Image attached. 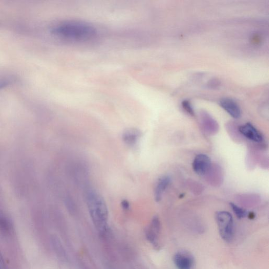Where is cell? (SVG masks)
I'll return each instance as SVG.
<instances>
[{
    "label": "cell",
    "instance_id": "6da1fadb",
    "mask_svg": "<svg viewBox=\"0 0 269 269\" xmlns=\"http://www.w3.org/2000/svg\"><path fill=\"white\" fill-rule=\"evenodd\" d=\"M52 33L63 39L76 42H84L94 39L96 29L84 22L69 21L62 22L52 30Z\"/></svg>",
    "mask_w": 269,
    "mask_h": 269
},
{
    "label": "cell",
    "instance_id": "7a4b0ae2",
    "mask_svg": "<svg viewBox=\"0 0 269 269\" xmlns=\"http://www.w3.org/2000/svg\"><path fill=\"white\" fill-rule=\"evenodd\" d=\"M86 204L97 230L102 235L107 234L109 230L108 212L103 198L94 190L89 191L86 195Z\"/></svg>",
    "mask_w": 269,
    "mask_h": 269
},
{
    "label": "cell",
    "instance_id": "3957f363",
    "mask_svg": "<svg viewBox=\"0 0 269 269\" xmlns=\"http://www.w3.org/2000/svg\"><path fill=\"white\" fill-rule=\"evenodd\" d=\"M216 220L220 237L224 241L230 242L234 237L233 216L227 212H218L216 214Z\"/></svg>",
    "mask_w": 269,
    "mask_h": 269
},
{
    "label": "cell",
    "instance_id": "277c9868",
    "mask_svg": "<svg viewBox=\"0 0 269 269\" xmlns=\"http://www.w3.org/2000/svg\"><path fill=\"white\" fill-rule=\"evenodd\" d=\"M161 230L160 220L158 216H155L146 231V237L156 250H159L161 247L160 242Z\"/></svg>",
    "mask_w": 269,
    "mask_h": 269
},
{
    "label": "cell",
    "instance_id": "5b68a950",
    "mask_svg": "<svg viewBox=\"0 0 269 269\" xmlns=\"http://www.w3.org/2000/svg\"><path fill=\"white\" fill-rule=\"evenodd\" d=\"M174 262L178 269H193L195 260L193 256L189 252L181 251L175 255Z\"/></svg>",
    "mask_w": 269,
    "mask_h": 269
},
{
    "label": "cell",
    "instance_id": "8992f818",
    "mask_svg": "<svg viewBox=\"0 0 269 269\" xmlns=\"http://www.w3.org/2000/svg\"><path fill=\"white\" fill-rule=\"evenodd\" d=\"M211 167V160L205 154H199L195 158L193 168L194 171L198 175L203 176L206 174Z\"/></svg>",
    "mask_w": 269,
    "mask_h": 269
},
{
    "label": "cell",
    "instance_id": "52a82bcc",
    "mask_svg": "<svg viewBox=\"0 0 269 269\" xmlns=\"http://www.w3.org/2000/svg\"><path fill=\"white\" fill-rule=\"evenodd\" d=\"M240 133L249 140L260 143L263 141V137L260 131L251 123H248L239 127Z\"/></svg>",
    "mask_w": 269,
    "mask_h": 269
},
{
    "label": "cell",
    "instance_id": "ba28073f",
    "mask_svg": "<svg viewBox=\"0 0 269 269\" xmlns=\"http://www.w3.org/2000/svg\"><path fill=\"white\" fill-rule=\"evenodd\" d=\"M219 103L221 107L233 118L238 119L241 117V109L239 105L233 99L223 98L220 101Z\"/></svg>",
    "mask_w": 269,
    "mask_h": 269
},
{
    "label": "cell",
    "instance_id": "9c48e42d",
    "mask_svg": "<svg viewBox=\"0 0 269 269\" xmlns=\"http://www.w3.org/2000/svg\"><path fill=\"white\" fill-rule=\"evenodd\" d=\"M142 136V132L137 128H128L123 133L122 139L127 145H136Z\"/></svg>",
    "mask_w": 269,
    "mask_h": 269
},
{
    "label": "cell",
    "instance_id": "30bf717a",
    "mask_svg": "<svg viewBox=\"0 0 269 269\" xmlns=\"http://www.w3.org/2000/svg\"><path fill=\"white\" fill-rule=\"evenodd\" d=\"M170 182V178L167 176H163L159 179L155 189V199L157 202H159L161 200Z\"/></svg>",
    "mask_w": 269,
    "mask_h": 269
},
{
    "label": "cell",
    "instance_id": "8fae6325",
    "mask_svg": "<svg viewBox=\"0 0 269 269\" xmlns=\"http://www.w3.org/2000/svg\"><path fill=\"white\" fill-rule=\"evenodd\" d=\"M51 243L54 252L60 261L64 263L68 262V257H67L63 246L58 237L56 236H52Z\"/></svg>",
    "mask_w": 269,
    "mask_h": 269
},
{
    "label": "cell",
    "instance_id": "7c38bea8",
    "mask_svg": "<svg viewBox=\"0 0 269 269\" xmlns=\"http://www.w3.org/2000/svg\"><path fill=\"white\" fill-rule=\"evenodd\" d=\"M12 223L9 218L0 210V232L5 236L10 235L12 231Z\"/></svg>",
    "mask_w": 269,
    "mask_h": 269
},
{
    "label": "cell",
    "instance_id": "4fadbf2b",
    "mask_svg": "<svg viewBox=\"0 0 269 269\" xmlns=\"http://www.w3.org/2000/svg\"><path fill=\"white\" fill-rule=\"evenodd\" d=\"M201 119L203 123L205 129L213 130V132L218 129V124L215 120L206 112H201Z\"/></svg>",
    "mask_w": 269,
    "mask_h": 269
},
{
    "label": "cell",
    "instance_id": "5bb4252c",
    "mask_svg": "<svg viewBox=\"0 0 269 269\" xmlns=\"http://www.w3.org/2000/svg\"><path fill=\"white\" fill-rule=\"evenodd\" d=\"M14 81V78L9 75H0V90L11 84Z\"/></svg>",
    "mask_w": 269,
    "mask_h": 269
},
{
    "label": "cell",
    "instance_id": "9a60e30c",
    "mask_svg": "<svg viewBox=\"0 0 269 269\" xmlns=\"http://www.w3.org/2000/svg\"><path fill=\"white\" fill-rule=\"evenodd\" d=\"M230 205L232 208L234 213L236 215L237 218L239 219H241L245 217L248 216V213L243 209L239 207L237 205H235L234 203H230Z\"/></svg>",
    "mask_w": 269,
    "mask_h": 269
},
{
    "label": "cell",
    "instance_id": "2e32d148",
    "mask_svg": "<svg viewBox=\"0 0 269 269\" xmlns=\"http://www.w3.org/2000/svg\"><path fill=\"white\" fill-rule=\"evenodd\" d=\"M182 106L184 110L191 116H195V111L190 102L185 100L182 102Z\"/></svg>",
    "mask_w": 269,
    "mask_h": 269
},
{
    "label": "cell",
    "instance_id": "e0dca14e",
    "mask_svg": "<svg viewBox=\"0 0 269 269\" xmlns=\"http://www.w3.org/2000/svg\"><path fill=\"white\" fill-rule=\"evenodd\" d=\"M6 266L5 263L4 259L1 252H0V269H6Z\"/></svg>",
    "mask_w": 269,
    "mask_h": 269
},
{
    "label": "cell",
    "instance_id": "ac0fdd59",
    "mask_svg": "<svg viewBox=\"0 0 269 269\" xmlns=\"http://www.w3.org/2000/svg\"><path fill=\"white\" fill-rule=\"evenodd\" d=\"M121 205L122 208L125 210H128L129 208L130 205L129 202L126 200H123L122 201Z\"/></svg>",
    "mask_w": 269,
    "mask_h": 269
},
{
    "label": "cell",
    "instance_id": "d6986e66",
    "mask_svg": "<svg viewBox=\"0 0 269 269\" xmlns=\"http://www.w3.org/2000/svg\"><path fill=\"white\" fill-rule=\"evenodd\" d=\"M209 85H210L211 87L216 88V87L219 86V83L218 81L214 80H213L212 82H210Z\"/></svg>",
    "mask_w": 269,
    "mask_h": 269
}]
</instances>
